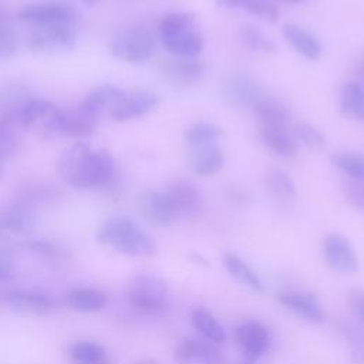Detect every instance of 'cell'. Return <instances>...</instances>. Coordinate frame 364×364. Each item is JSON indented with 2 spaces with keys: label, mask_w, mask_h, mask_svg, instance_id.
<instances>
[{
  "label": "cell",
  "mask_w": 364,
  "mask_h": 364,
  "mask_svg": "<svg viewBox=\"0 0 364 364\" xmlns=\"http://www.w3.org/2000/svg\"><path fill=\"white\" fill-rule=\"evenodd\" d=\"M60 176L73 188L97 189L107 186L115 173L112 156L87 142H75L58 159Z\"/></svg>",
  "instance_id": "1"
},
{
  "label": "cell",
  "mask_w": 364,
  "mask_h": 364,
  "mask_svg": "<svg viewBox=\"0 0 364 364\" xmlns=\"http://www.w3.org/2000/svg\"><path fill=\"white\" fill-rule=\"evenodd\" d=\"M97 240L127 256H148L155 252L154 239L128 216L105 220L97 230Z\"/></svg>",
  "instance_id": "2"
},
{
  "label": "cell",
  "mask_w": 364,
  "mask_h": 364,
  "mask_svg": "<svg viewBox=\"0 0 364 364\" xmlns=\"http://www.w3.org/2000/svg\"><path fill=\"white\" fill-rule=\"evenodd\" d=\"M127 300L144 314H158L168 306V284L155 274H138L127 286Z\"/></svg>",
  "instance_id": "3"
},
{
  "label": "cell",
  "mask_w": 364,
  "mask_h": 364,
  "mask_svg": "<svg viewBox=\"0 0 364 364\" xmlns=\"http://www.w3.org/2000/svg\"><path fill=\"white\" fill-rule=\"evenodd\" d=\"M154 47L155 41L151 31L141 26L122 30L109 41V53L131 64L148 61L154 54Z\"/></svg>",
  "instance_id": "4"
},
{
  "label": "cell",
  "mask_w": 364,
  "mask_h": 364,
  "mask_svg": "<svg viewBox=\"0 0 364 364\" xmlns=\"http://www.w3.org/2000/svg\"><path fill=\"white\" fill-rule=\"evenodd\" d=\"M77 33L74 23H58L47 26H36L30 34L28 46L31 51L38 54H57L74 48Z\"/></svg>",
  "instance_id": "5"
},
{
  "label": "cell",
  "mask_w": 364,
  "mask_h": 364,
  "mask_svg": "<svg viewBox=\"0 0 364 364\" xmlns=\"http://www.w3.org/2000/svg\"><path fill=\"white\" fill-rule=\"evenodd\" d=\"M17 17L26 23H31L36 26L75 21L74 9L64 1H55V0L34 1V3L24 4L18 9Z\"/></svg>",
  "instance_id": "6"
},
{
  "label": "cell",
  "mask_w": 364,
  "mask_h": 364,
  "mask_svg": "<svg viewBox=\"0 0 364 364\" xmlns=\"http://www.w3.org/2000/svg\"><path fill=\"white\" fill-rule=\"evenodd\" d=\"M97 128V118L87 115L81 109L61 111L58 109L47 124L46 135H61L70 138H84L91 135Z\"/></svg>",
  "instance_id": "7"
},
{
  "label": "cell",
  "mask_w": 364,
  "mask_h": 364,
  "mask_svg": "<svg viewBox=\"0 0 364 364\" xmlns=\"http://www.w3.org/2000/svg\"><path fill=\"white\" fill-rule=\"evenodd\" d=\"M235 337L246 361L250 363L262 357L269 350L272 343L269 328L257 320H247L242 323L236 328Z\"/></svg>",
  "instance_id": "8"
},
{
  "label": "cell",
  "mask_w": 364,
  "mask_h": 364,
  "mask_svg": "<svg viewBox=\"0 0 364 364\" xmlns=\"http://www.w3.org/2000/svg\"><path fill=\"white\" fill-rule=\"evenodd\" d=\"M323 256L326 263L341 273H354L358 269V259L350 240L341 233L331 232L323 239Z\"/></svg>",
  "instance_id": "9"
},
{
  "label": "cell",
  "mask_w": 364,
  "mask_h": 364,
  "mask_svg": "<svg viewBox=\"0 0 364 364\" xmlns=\"http://www.w3.org/2000/svg\"><path fill=\"white\" fill-rule=\"evenodd\" d=\"M138 209L145 219L161 226L172 225L181 216L165 191L144 192L138 198Z\"/></svg>",
  "instance_id": "10"
},
{
  "label": "cell",
  "mask_w": 364,
  "mask_h": 364,
  "mask_svg": "<svg viewBox=\"0 0 364 364\" xmlns=\"http://www.w3.org/2000/svg\"><path fill=\"white\" fill-rule=\"evenodd\" d=\"M37 226L36 212L17 202L0 205V233L3 235H26Z\"/></svg>",
  "instance_id": "11"
},
{
  "label": "cell",
  "mask_w": 364,
  "mask_h": 364,
  "mask_svg": "<svg viewBox=\"0 0 364 364\" xmlns=\"http://www.w3.org/2000/svg\"><path fill=\"white\" fill-rule=\"evenodd\" d=\"M173 360L176 364H220V353L213 343L186 337L176 344Z\"/></svg>",
  "instance_id": "12"
},
{
  "label": "cell",
  "mask_w": 364,
  "mask_h": 364,
  "mask_svg": "<svg viewBox=\"0 0 364 364\" xmlns=\"http://www.w3.org/2000/svg\"><path fill=\"white\" fill-rule=\"evenodd\" d=\"M158 102H159L158 97L152 92H146V91H139L132 94L125 92L122 100L109 111V117L112 121H117V122L135 119L154 111Z\"/></svg>",
  "instance_id": "13"
},
{
  "label": "cell",
  "mask_w": 364,
  "mask_h": 364,
  "mask_svg": "<svg viewBox=\"0 0 364 364\" xmlns=\"http://www.w3.org/2000/svg\"><path fill=\"white\" fill-rule=\"evenodd\" d=\"M277 300L303 320L310 323H320L324 320V310L313 293L289 290L280 293Z\"/></svg>",
  "instance_id": "14"
},
{
  "label": "cell",
  "mask_w": 364,
  "mask_h": 364,
  "mask_svg": "<svg viewBox=\"0 0 364 364\" xmlns=\"http://www.w3.org/2000/svg\"><path fill=\"white\" fill-rule=\"evenodd\" d=\"M223 94L232 105L249 108H252L263 97L257 84L245 74L230 75L225 82Z\"/></svg>",
  "instance_id": "15"
},
{
  "label": "cell",
  "mask_w": 364,
  "mask_h": 364,
  "mask_svg": "<svg viewBox=\"0 0 364 364\" xmlns=\"http://www.w3.org/2000/svg\"><path fill=\"white\" fill-rule=\"evenodd\" d=\"M124 95L125 91L118 87L100 85L97 88H92L84 97V100L78 105V109H81L87 115L98 118L104 111H111L122 100Z\"/></svg>",
  "instance_id": "16"
},
{
  "label": "cell",
  "mask_w": 364,
  "mask_h": 364,
  "mask_svg": "<svg viewBox=\"0 0 364 364\" xmlns=\"http://www.w3.org/2000/svg\"><path fill=\"white\" fill-rule=\"evenodd\" d=\"M6 304L14 310L31 314H48L55 310V301L51 296L33 290H10Z\"/></svg>",
  "instance_id": "17"
},
{
  "label": "cell",
  "mask_w": 364,
  "mask_h": 364,
  "mask_svg": "<svg viewBox=\"0 0 364 364\" xmlns=\"http://www.w3.org/2000/svg\"><path fill=\"white\" fill-rule=\"evenodd\" d=\"M205 74V65L193 58L179 57L178 60L165 61L164 75L173 84L192 85L196 84Z\"/></svg>",
  "instance_id": "18"
},
{
  "label": "cell",
  "mask_w": 364,
  "mask_h": 364,
  "mask_svg": "<svg viewBox=\"0 0 364 364\" xmlns=\"http://www.w3.org/2000/svg\"><path fill=\"white\" fill-rule=\"evenodd\" d=\"M67 306L80 313H95L108 303V296L94 287H74L65 294Z\"/></svg>",
  "instance_id": "19"
},
{
  "label": "cell",
  "mask_w": 364,
  "mask_h": 364,
  "mask_svg": "<svg viewBox=\"0 0 364 364\" xmlns=\"http://www.w3.org/2000/svg\"><path fill=\"white\" fill-rule=\"evenodd\" d=\"M283 36L286 41L304 58L313 61L320 58L321 46L318 40L303 27L293 23H287L283 26Z\"/></svg>",
  "instance_id": "20"
},
{
  "label": "cell",
  "mask_w": 364,
  "mask_h": 364,
  "mask_svg": "<svg viewBox=\"0 0 364 364\" xmlns=\"http://www.w3.org/2000/svg\"><path fill=\"white\" fill-rule=\"evenodd\" d=\"M165 193L179 212V215H191L200 205V193L189 181H175L165 189Z\"/></svg>",
  "instance_id": "21"
},
{
  "label": "cell",
  "mask_w": 364,
  "mask_h": 364,
  "mask_svg": "<svg viewBox=\"0 0 364 364\" xmlns=\"http://www.w3.org/2000/svg\"><path fill=\"white\" fill-rule=\"evenodd\" d=\"M70 364H114L107 348L94 340H77L68 348Z\"/></svg>",
  "instance_id": "22"
},
{
  "label": "cell",
  "mask_w": 364,
  "mask_h": 364,
  "mask_svg": "<svg viewBox=\"0 0 364 364\" xmlns=\"http://www.w3.org/2000/svg\"><path fill=\"white\" fill-rule=\"evenodd\" d=\"M256 117L259 118L262 127H273V128H289L290 112L286 105L280 101L263 95L253 107Z\"/></svg>",
  "instance_id": "23"
},
{
  "label": "cell",
  "mask_w": 364,
  "mask_h": 364,
  "mask_svg": "<svg viewBox=\"0 0 364 364\" xmlns=\"http://www.w3.org/2000/svg\"><path fill=\"white\" fill-rule=\"evenodd\" d=\"M57 111L58 108L53 102L31 97L21 108V112L18 117V125L23 128H31V127L40 125L44 132L47 124L50 122V119L54 117Z\"/></svg>",
  "instance_id": "24"
},
{
  "label": "cell",
  "mask_w": 364,
  "mask_h": 364,
  "mask_svg": "<svg viewBox=\"0 0 364 364\" xmlns=\"http://www.w3.org/2000/svg\"><path fill=\"white\" fill-rule=\"evenodd\" d=\"M161 41L169 53L178 57H185V58H192L198 55L203 48L202 36L192 28H188L171 37L162 38Z\"/></svg>",
  "instance_id": "25"
},
{
  "label": "cell",
  "mask_w": 364,
  "mask_h": 364,
  "mask_svg": "<svg viewBox=\"0 0 364 364\" xmlns=\"http://www.w3.org/2000/svg\"><path fill=\"white\" fill-rule=\"evenodd\" d=\"M191 321L203 340L219 344L226 340V333L219 320L206 309L196 307L191 311Z\"/></svg>",
  "instance_id": "26"
},
{
  "label": "cell",
  "mask_w": 364,
  "mask_h": 364,
  "mask_svg": "<svg viewBox=\"0 0 364 364\" xmlns=\"http://www.w3.org/2000/svg\"><path fill=\"white\" fill-rule=\"evenodd\" d=\"M340 109L346 117L364 122V87L358 81H347L340 91Z\"/></svg>",
  "instance_id": "27"
},
{
  "label": "cell",
  "mask_w": 364,
  "mask_h": 364,
  "mask_svg": "<svg viewBox=\"0 0 364 364\" xmlns=\"http://www.w3.org/2000/svg\"><path fill=\"white\" fill-rule=\"evenodd\" d=\"M196 151L192 155V169L200 176L213 175L222 169L225 158L219 146L213 144L195 146Z\"/></svg>",
  "instance_id": "28"
},
{
  "label": "cell",
  "mask_w": 364,
  "mask_h": 364,
  "mask_svg": "<svg viewBox=\"0 0 364 364\" xmlns=\"http://www.w3.org/2000/svg\"><path fill=\"white\" fill-rule=\"evenodd\" d=\"M222 260H223V264H225L226 270L229 272V274L232 277H235L239 283L250 287L255 291L263 290V283H262L260 277L257 276V273L237 255H235L232 252H225L222 256Z\"/></svg>",
  "instance_id": "29"
},
{
  "label": "cell",
  "mask_w": 364,
  "mask_h": 364,
  "mask_svg": "<svg viewBox=\"0 0 364 364\" xmlns=\"http://www.w3.org/2000/svg\"><path fill=\"white\" fill-rule=\"evenodd\" d=\"M61 193L48 185H24L17 191L16 200L31 208L33 210L38 206H47L55 203L60 199Z\"/></svg>",
  "instance_id": "30"
},
{
  "label": "cell",
  "mask_w": 364,
  "mask_h": 364,
  "mask_svg": "<svg viewBox=\"0 0 364 364\" xmlns=\"http://www.w3.org/2000/svg\"><path fill=\"white\" fill-rule=\"evenodd\" d=\"M260 135L263 142L282 156H293L297 152V142L289 128L262 127Z\"/></svg>",
  "instance_id": "31"
},
{
  "label": "cell",
  "mask_w": 364,
  "mask_h": 364,
  "mask_svg": "<svg viewBox=\"0 0 364 364\" xmlns=\"http://www.w3.org/2000/svg\"><path fill=\"white\" fill-rule=\"evenodd\" d=\"M239 37L242 43L253 51H260L267 54H274L277 51V46L274 44V41L252 24L242 26L239 30Z\"/></svg>",
  "instance_id": "32"
},
{
  "label": "cell",
  "mask_w": 364,
  "mask_h": 364,
  "mask_svg": "<svg viewBox=\"0 0 364 364\" xmlns=\"http://www.w3.org/2000/svg\"><path fill=\"white\" fill-rule=\"evenodd\" d=\"M266 186L269 192L279 199H293L296 196V185L293 179L282 169H270L267 172Z\"/></svg>",
  "instance_id": "33"
},
{
  "label": "cell",
  "mask_w": 364,
  "mask_h": 364,
  "mask_svg": "<svg viewBox=\"0 0 364 364\" xmlns=\"http://www.w3.org/2000/svg\"><path fill=\"white\" fill-rule=\"evenodd\" d=\"M195 21V16L192 13L186 11H176L165 14L159 23V37L166 38L176 33L185 31L188 28H192V24Z\"/></svg>",
  "instance_id": "34"
},
{
  "label": "cell",
  "mask_w": 364,
  "mask_h": 364,
  "mask_svg": "<svg viewBox=\"0 0 364 364\" xmlns=\"http://www.w3.org/2000/svg\"><path fill=\"white\" fill-rule=\"evenodd\" d=\"M222 134L220 128L205 121L192 124L186 131V139L193 146H202L212 144Z\"/></svg>",
  "instance_id": "35"
},
{
  "label": "cell",
  "mask_w": 364,
  "mask_h": 364,
  "mask_svg": "<svg viewBox=\"0 0 364 364\" xmlns=\"http://www.w3.org/2000/svg\"><path fill=\"white\" fill-rule=\"evenodd\" d=\"M334 165L353 179H364V154L341 152L334 156Z\"/></svg>",
  "instance_id": "36"
},
{
  "label": "cell",
  "mask_w": 364,
  "mask_h": 364,
  "mask_svg": "<svg viewBox=\"0 0 364 364\" xmlns=\"http://www.w3.org/2000/svg\"><path fill=\"white\" fill-rule=\"evenodd\" d=\"M291 135L296 139V142H301L304 146L311 149H320L326 145L324 135L314 128L313 125L307 122H297L291 128Z\"/></svg>",
  "instance_id": "37"
},
{
  "label": "cell",
  "mask_w": 364,
  "mask_h": 364,
  "mask_svg": "<svg viewBox=\"0 0 364 364\" xmlns=\"http://www.w3.org/2000/svg\"><path fill=\"white\" fill-rule=\"evenodd\" d=\"M240 6L263 20L276 21L279 18V9L270 0H240Z\"/></svg>",
  "instance_id": "38"
},
{
  "label": "cell",
  "mask_w": 364,
  "mask_h": 364,
  "mask_svg": "<svg viewBox=\"0 0 364 364\" xmlns=\"http://www.w3.org/2000/svg\"><path fill=\"white\" fill-rule=\"evenodd\" d=\"M14 129L16 128L0 125V162L1 164L10 159L18 148V139Z\"/></svg>",
  "instance_id": "39"
},
{
  "label": "cell",
  "mask_w": 364,
  "mask_h": 364,
  "mask_svg": "<svg viewBox=\"0 0 364 364\" xmlns=\"http://www.w3.org/2000/svg\"><path fill=\"white\" fill-rule=\"evenodd\" d=\"M17 50V37L6 18L0 20V60L10 58Z\"/></svg>",
  "instance_id": "40"
},
{
  "label": "cell",
  "mask_w": 364,
  "mask_h": 364,
  "mask_svg": "<svg viewBox=\"0 0 364 364\" xmlns=\"http://www.w3.org/2000/svg\"><path fill=\"white\" fill-rule=\"evenodd\" d=\"M17 274V264L13 252L0 243V283L11 282Z\"/></svg>",
  "instance_id": "41"
},
{
  "label": "cell",
  "mask_w": 364,
  "mask_h": 364,
  "mask_svg": "<svg viewBox=\"0 0 364 364\" xmlns=\"http://www.w3.org/2000/svg\"><path fill=\"white\" fill-rule=\"evenodd\" d=\"M346 198L351 205L364 210V179L347 178L343 183Z\"/></svg>",
  "instance_id": "42"
},
{
  "label": "cell",
  "mask_w": 364,
  "mask_h": 364,
  "mask_svg": "<svg viewBox=\"0 0 364 364\" xmlns=\"http://www.w3.org/2000/svg\"><path fill=\"white\" fill-rule=\"evenodd\" d=\"M26 246L33 252V253H37L43 257H58L61 255L60 249L53 243V242H48L46 239H31V240H27L26 242Z\"/></svg>",
  "instance_id": "43"
},
{
  "label": "cell",
  "mask_w": 364,
  "mask_h": 364,
  "mask_svg": "<svg viewBox=\"0 0 364 364\" xmlns=\"http://www.w3.org/2000/svg\"><path fill=\"white\" fill-rule=\"evenodd\" d=\"M350 304L360 320L364 323V290H353L350 293Z\"/></svg>",
  "instance_id": "44"
},
{
  "label": "cell",
  "mask_w": 364,
  "mask_h": 364,
  "mask_svg": "<svg viewBox=\"0 0 364 364\" xmlns=\"http://www.w3.org/2000/svg\"><path fill=\"white\" fill-rule=\"evenodd\" d=\"M355 73H357V75H358V82L364 87V58H361L360 61H358V64H357V70H355Z\"/></svg>",
  "instance_id": "45"
},
{
  "label": "cell",
  "mask_w": 364,
  "mask_h": 364,
  "mask_svg": "<svg viewBox=\"0 0 364 364\" xmlns=\"http://www.w3.org/2000/svg\"><path fill=\"white\" fill-rule=\"evenodd\" d=\"M218 3L220 6H225V7H239L240 6V0H218Z\"/></svg>",
  "instance_id": "46"
},
{
  "label": "cell",
  "mask_w": 364,
  "mask_h": 364,
  "mask_svg": "<svg viewBox=\"0 0 364 364\" xmlns=\"http://www.w3.org/2000/svg\"><path fill=\"white\" fill-rule=\"evenodd\" d=\"M9 289L6 287V283H0V304H6V299H7V294H9Z\"/></svg>",
  "instance_id": "47"
},
{
  "label": "cell",
  "mask_w": 364,
  "mask_h": 364,
  "mask_svg": "<svg viewBox=\"0 0 364 364\" xmlns=\"http://www.w3.org/2000/svg\"><path fill=\"white\" fill-rule=\"evenodd\" d=\"M85 6H94V4H97L100 0H81Z\"/></svg>",
  "instance_id": "48"
},
{
  "label": "cell",
  "mask_w": 364,
  "mask_h": 364,
  "mask_svg": "<svg viewBox=\"0 0 364 364\" xmlns=\"http://www.w3.org/2000/svg\"><path fill=\"white\" fill-rule=\"evenodd\" d=\"M282 1H286V3H290V4H299V3L309 1V0H282Z\"/></svg>",
  "instance_id": "49"
},
{
  "label": "cell",
  "mask_w": 364,
  "mask_h": 364,
  "mask_svg": "<svg viewBox=\"0 0 364 364\" xmlns=\"http://www.w3.org/2000/svg\"><path fill=\"white\" fill-rule=\"evenodd\" d=\"M3 171H4V164L0 162V178H1V175H3Z\"/></svg>",
  "instance_id": "50"
},
{
  "label": "cell",
  "mask_w": 364,
  "mask_h": 364,
  "mask_svg": "<svg viewBox=\"0 0 364 364\" xmlns=\"http://www.w3.org/2000/svg\"><path fill=\"white\" fill-rule=\"evenodd\" d=\"M135 364H155V363H151V361H139V363H135Z\"/></svg>",
  "instance_id": "51"
},
{
  "label": "cell",
  "mask_w": 364,
  "mask_h": 364,
  "mask_svg": "<svg viewBox=\"0 0 364 364\" xmlns=\"http://www.w3.org/2000/svg\"><path fill=\"white\" fill-rule=\"evenodd\" d=\"M230 364H252L250 361H246V363H230Z\"/></svg>",
  "instance_id": "52"
},
{
  "label": "cell",
  "mask_w": 364,
  "mask_h": 364,
  "mask_svg": "<svg viewBox=\"0 0 364 364\" xmlns=\"http://www.w3.org/2000/svg\"><path fill=\"white\" fill-rule=\"evenodd\" d=\"M4 18V16H3V13H1V10H0V20H3Z\"/></svg>",
  "instance_id": "53"
}]
</instances>
